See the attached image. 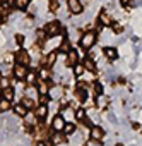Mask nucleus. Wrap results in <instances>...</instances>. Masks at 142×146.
<instances>
[{
	"label": "nucleus",
	"mask_w": 142,
	"mask_h": 146,
	"mask_svg": "<svg viewBox=\"0 0 142 146\" xmlns=\"http://www.w3.org/2000/svg\"><path fill=\"white\" fill-rule=\"evenodd\" d=\"M96 41H98V35H96L94 31H87V33H84L82 38L79 40V48H81L82 52H86V50L93 48V45H94Z\"/></svg>",
	"instance_id": "f257e3e1"
},
{
	"label": "nucleus",
	"mask_w": 142,
	"mask_h": 146,
	"mask_svg": "<svg viewBox=\"0 0 142 146\" xmlns=\"http://www.w3.org/2000/svg\"><path fill=\"white\" fill-rule=\"evenodd\" d=\"M45 33L48 35V38H55V36H58L60 33H63V29H62V23H60V21H50V23L45 26Z\"/></svg>",
	"instance_id": "f03ea898"
},
{
	"label": "nucleus",
	"mask_w": 142,
	"mask_h": 146,
	"mask_svg": "<svg viewBox=\"0 0 142 146\" xmlns=\"http://www.w3.org/2000/svg\"><path fill=\"white\" fill-rule=\"evenodd\" d=\"M28 72H29L28 65H22V64H14V67H12V76H14L16 79H19V81H26Z\"/></svg>",
	"instance_id": "7ed1b4c3"
},
{
	"label": "nucleus",
	"mask_w": 142,
	"mask_h": 146,
	"mask_svg": "<svg viewBox=\"0 0 142 146\" xmlns=\"http://www.w3.org/2000/svg\"><path fill=\"white\" fill-rule=\"evenodd\" d=\"M65 124H67V122H65V119H63L60 113H57V115H53L50 127H51V131H53V132H63Z\"/></svg>",
	"instance_id": "20e7f679"
},
{
	"label": "nucleus",
	"mask_w": 142,
	"mask_h": 146,
	"mask_svg": "<svg viewBox=\"0 0 142 146\" xmlns=\"http://www.w3.org/2000/svg\"><path fill=\"white\" fill-rule=\"evenodd\" d=\"M67 9H68L70 14L77 16V14H81L84 11V5H82L81 0H67Z\"/></svg>",
	"instance_id": "39448f33"
},
{
	"label": "nucleus",
	"mask_w": 142,
	"mask_h": 146,
	"mask_svg": "<svg viewBox=\"0 0 142 146\" xmlns=\"http://www.w3.org/2000/svg\"><path fill=\"white\" fill-rule=\"evenodd\" d=\"M79 58H81L79 52L72 48V50H70V52L67 53V58H65V65H67V67H72V69H74V67H76V65H77V64L81 62Z\"/></svg>",
	"instance_id": "423d86ee"
},
{
	"label": "nucleus",
	"mask_w": 142,
	"mask_h": 146,
	"mask_svg": "<svg viewBox=\"0 0 142 146\" xmlns=\"http://www.w3.org/2000/svg\"><path fill=\"white\" fill-rule=\"evenodd\" d=\"M14 60H16V64H22V65H29L31 64V55H29V52L28 50H19L16 55H14Z\"/></svg>",
	"instance_id": "0eeeda50"
},
{
	"label": "nucleus",
	"mask_w": 142,
	"mask_h": 146,
	"mask_svg": "<svg viewBox=\"0 0 142 146\" xmlns=\"http://www.w3.org/2000/svg\"><path fill=\"white\" fill-rule=\"evenodd\" d=\"M89 136H91V139L93 141H101L103 137H105V129L101 127V125H98V124H94L91 129H89Z\"/></svg>",
	"instance_id": "6e6552de"
},
{
	"label": "nucleus",
	"mask_w": 142,
	"mask_h": 146,
	"mask_svg": "<svg viewBox=\"0 0 142 146\" xmlns=\"http://www.w3.org/2000/svg\"><path fill=\"white\" fill-rule=\"evenodd\" d=\"M50 141H51L53 146H60V144H63V143L67 141V136H65L63 132H53V131H51V134H50Z\"/></svg>",
	"instance_id": "1a4fd4ad"
},
{
	"label": "nucleus",
	"mask_w": 142,
	"mask_h": 146,
	"mask_svg": "<svg viewBox=\"0 0 142 146\" xmlns=\"http://www.w3.org/2000/svg\"><path fill=\"white\" fill-rule=\"evenodd\" d=\"M48 96H50V100H60L63 96V88L62 86H50Z\"/></svg>",
	"instance_id": "9d476101"
},
{
	"label": "nucleus",
	"mask_w": 142,
	"mask_h": 146,
	"mask_svg": "<svg viewBox=\"0 0 142 146\" xmlns=\"http://www.w3.org/2000/svg\"><path fill=\"white\" fill-rule=\"evenodd\" d=\"M12 108H14V113H16L17 117H21V119H24V117L28 115V112H29V110L24 107V103H22V102L14 103V105H12Z\"/></svg>",
	"instance_id": "9b49d317"
},
{
	"label": "nucleus",
	"mask_w": 142,
	"mask_h": 146,
	"mask_svg": "<svg viewBox=\"0 0 142 146\" xmlns=\"http://www.w3.org/2000/svg\"><path fill=\"white\" fill-rule=\"evenodd\" d=\"M34 115L38 117L39 122H43L46 119V115H48V105H38L36 110H34Z\"/></svg>",
	"instance_id": "f8f14e48"
},
{
	"label": "nucleus",
	"mask_w": 142,
	"mask_h": 146,
	"mask_svg": "<svg viewBox=\"0 0 142 146\" xmlns=\"http://www.w3.org/2000/svg\"><path fill=\"white\" fill-rule=\"evenodd\" d=\"M24 124H26V127H28V131H29L33 125L39 124V120H38V117L34 115V112H28V115L24 117Z\"/></svg>",
	"instance_id": "ddd939ff"
},
{
	"label": "nucleus",
	"mask_w": 142,
	"mask_h": 146,
	"mask_svg": "<svg viewBox=\"0 0 142 146\" xmlns=\"http://www.w3.org/2000/svg\"><path fill=\"white\" fill-rule=\"evenodd\" d=\"M50 78H51L50 67H46V65H41V67L38 69V79H39V81H48Z\"/></svg>",
	"instance_id": "4468645a"
},
{
	"label": "nucleus",
	"mask_w": 142,
	"mask_h": 146,
	"mask_svg": "<svg viewBox=\"0 0 142 146\" xmlns=\"http://www.w3.org/2000/svg\"><path fill=\"white\" fill-rule=\"evenodd\" d=\"M36 90H38V96L48 95V91H50V84H48V81H39V79H38V83H36Z\"/></svg>",
	"instance_id": "2eb2a0df"
},
{
	"label": "nucleus",
	"mask_w": 142,
	"mask_h": 146,
	"mask_svg": "<svg viewBox=\"0 0 142 146\" xmlns=\"http://www.w3.org/2000/svg\"><path fill=\"white\" fill-rule=\"evenodd\" d=\"M63 119H65V122H72V119H76V108H72V107H65L63 110H62V113H60Z\"/></svg>",
	"instance_id": "dca6fc26"
},
{
	"label": "nucleus",
	"mask_w": 142,
	"mask_h": 146,
	"mask_svg": "<svg viewBox=\"0 0 142 146\" xmlns=\"http://www.w3.org/2000/svg\"><path fill=\"white\" fill-rule=\"evenodd\" d=\"M57 50H58V52H62V53H65V55H67L70 50H72V46H70V41H68V38H65V36H63V38H62V41H60V45L57 46Z\"/></svg>",
	"instance_id": "f3484780"
},
{
	"label": "nucleus",
	"mask_w": 142,
	"mask_h": 146,
	"mask_svg": "<svg viewBox=\"0 0 142 146\" xmlns=\"http://www.w3.org/2000/svg\"><path fill=\"white\" fill-rule=\"evenodd\" d=\"M103 53H105V57H106L108 60H115V58L118 57V52H116L115 46H105V48H103Z\"/></svg>",
	"instance_id": "a211bd4d"
},
{
	"label": "nucleus",
	"mask_w": 142,
	"mask_h": 146,
	"mask_svg": "<svg viewBox=\"0 0 142 146\" xmlns=\"http://www.w3.org/2000/svg\"><path fill=\"white\" fill-rule=\"evenodd\" d=\"M21 102L24 103V107H26L29 112H34V110H36V107H38V103L34 102V98H29V96H24Z\"/></svg>",
	"instance_id": "6ab92c4d"
},
{
	"label": "nucleus",
	"mask_w": 142,
	"mask_h": 146,
	"mask_svg": "<svg viewBox=\"0 0 142 146\" xmlns=\"http://www.w3.org/2000/svg\"><path fill=\"white\" fill-rule=\"evenodd\" d=\"M0 96H2L4 100H9V102H12V100H14V96H16V91H14L12 88L0 90Z\"/></svg>",
	"instance_id": "aec40b11"
},
{
	"label": "nucleus",
	"mask_w": 142,
	"mask_h": 146,
	"mask_svg": "<svg viewBox=\"0 0 142 146\" xmlns=\"http://www.w3.org/2000/svg\"><path fill=\"white\" fill-rule=\"evenodd\" d=\"M29 4H31V0H14V2H12V5L17 11H26L29 7Z\"/></svg>",
	"instance_id": "412c9836"
},
{
	"label": "nucleus",
	"mask_w": 142,
	"mask_h": 146,
	"mask_svg": "<svg viewBox=\"0 0 142 146\" xmlns=\"http://www.w3.org/2000/svg\"><path fill=\"white\" fill-rule=\"evenodd\" d=\"M26 83H28V86H34V84L38 83V72L29 70L28 76H26Z\"/></svg>",
	"instance_id": "4be33fe9"
},
{
	"label": "nucleus",
	"mask_w": 142,
	"mask_h": 146,
	"mask_svg": "<svg viewBox=\"0 0 142 146\" xmlns=\"http://www.w3.org/2000/svg\"><path fill=\"white\" fill-rule=\"evenodd\" d=\"M76 98H77V102L84 103V102L87 100V90H86V88H77V90H76Z\"/></svg>",
	"instance_id": "5701e85b"
},
{
	"label": "nucleus",
	"mask_w": 142,
	"mask_h": 146,
	"mask_svg": "<svg viewBox=\"0 0 142 146\" xmlns=\"http://www.w3.org/2000/svg\"><path fill=\"white\" fill-rule=\"evenodd\" d=\"M76 131H77V127H76L74 122H67L65 127H63V134H65V136H74Z\"/></svg>",
	"instance_id": "b1692460"
},
{
	"label": "nucleus",
	"mask_w": 142,
	"mask_h": 146,
	"mask_svg": "<svg viewBox=\"0 0 142 146\" xmlns=\"http://www.w3.org/2000/svg\"><path fill=\"white\" fill-rule=\"evenodd\" d=\"M98 23H99L101 26H111V24H113L111 19H110V16H108L106 12H101V14L98 16Z\"/></svg>",
	"instance_id": "393cba45"
},
{
	"label": "nucleus",
	"mask_w": 142,
	"mask_h": 146,
	"mask_svg": "<svg viewBox=\"0 0 142 146\" xmlns=\"http://www.w3.org/2000/svg\"><path fill=\"white\" fill-rule=\"evenodd\" d=\"M57 52H50L48 55H46V60H45V65L46 67H53L55 65V62H57Z\"/></svg>",
	"instance_id": "a878e982"
},
{
	"label": "nucleus",
	"mask_w": 142,
	"mask_h": 146,
	"mask_svg": "<svg viewBox=\"0 0 142 146\" xmlns=\"http://www.w3.org/2000/svg\"><path fill=\"white\" fill-rule=\"evenodd\" d=\"M82 65H84V69H86V70L96 72V64H94V60H93V58L86 57V58H84V62H82Z\"/></svg>",
	"instance_id": "bb28decb"
},
{
	"label": "nucleus",
	"mask_w": 142,
	"mask_h": 146,
	"mask_svg": "<svg viewBox=\"0 0 142 146\" xmlns=\"http://www.w3.org/2000/svg\"><path fill=\"white\" fill-rule=\"evenodd\" d=\"M11 108H12V102L0 98V113H5V112H9Z\"/></svg>",
	"instance_id": "cd10ccee"
},
{
	"label": "nucleus",
	"mask_w": 142,
	"mask_h": 146,
	"mask_svg": "<svg viewBox=\"0 0 142 146\" xmlns=\"http://www.w3.org/2000/svg\"><path fill=\"white\" fill-rule=\"evenodd\" d=\"M87 117V112L84 110V108H81V107H77L76 108V120H79V122H82L84 119Z\"/></svg>",
	"instance_id": "c85d7f7f"
},
{
	"label": "nucleus",
	"mask_w": 142,
	"mask_h": 146,
	"mask_svg": "<svg viewBox=\"0 0 142 146\" xmlns=\"http://www.w3.org/2000/svg\"><path fill=\"white\" fill-rule=\"evenodd\" d=\"M84 70H86V69H84L82 62H79V64H77V65L74 67V76H76V78H81V76L84 74Z\"/></svg>",
	"instance_id": "c756f323"
},
{
	"label": "nucleus",
	"mask_w": 142,
	"mask_h": 146,
	"mask_svg": "<svg viewBox=\"0 0 142 146\" xmlns=\"http://www.w3.org/2000/svg\"><path fill=\"white\" fill-rule=\"evenodd\" d=\"M9 12H11V4H7V2L0 4V14H2V17H5Z\"/></svg>",
	"instance_id": "7c9ffc66"
},
{
	"label": "nucleus",
	"mask_w": 142,
	"mask_h": 146,
	"mask_svg": "<svg viewBox=\"0 0 142 146\" xmlns=\"http://www.w3.org/2000/svg\"><path fill=\"white\" fill-rule=\"evenodd\" d=\"M93 91H94V98H99V96H103V86H101L99 83H96V84L93 86Z\"/></svg>",
	"instance_id": "2f4dec72"
},
{
	"label": "nucleus",
	"mask_w": 142,
	"mask_h": 146,
	"mask_svg": "<svg viewBox=\"0 0 142 146\" xmlns=\"http://www.w3.org/2000/svg\"><path fill=\"white\" fill-rule=\"evenodd\" d=\"M14 81H11L7 76H4L2 78V81H0V90H5V88H11V84H12Z\"/></svg>",
	"instance_id": "473e14b6"
},
{
	"label": "nucleus",
	"mask_w": 142,
	"mask_h": 146,
	"mask_svg": "<svg viewBox=\"0 0 142 146\" xmlns=\"http://www.w3.org/2000/svg\"><path fill=\"white\" fill-rule=\"evenodd\" d=\"M111 29H113V33L118 35V33L123 31V24H122V23H113V24H111Z\"/></svg>",
	"instance_id": "72a5a7b5"
},
{
	"label": "nucleus",
	"mask_w": 142,
	"mask_h": 146,
	"mask_svg": "<svg viewBox=\"0 0 142 146\" xmlns=\"http://www.w3.org/2000/svg\"><path fill=\"white\" fill-rule=\"evenodd\" d=\"M58 7H60V2H58V0H51V2H50V11H51V12H57Z\"/></svg>",
	"instance_id": "f704fd0d"
},
{
	"label": "nucleus",
	"mask_w": 142,
	"mask_h": 146,
	"mask_svg": "<svg viewBox=\"0 0 142 146\" xmlns=\"http://www.w3.org/2000/svg\"><path fill=\"white\" fill-rule=\"evenodd\" d=\"M22 41H24V36L22 35H16V43L17 45H22Z\"/></svg>",
	"instance_id": "c9c22d12"
},
{
	"label": "nucleus",
	"mask_w": 142,
	"mask_h": 146,
	"mask_svg": "<svg viewBox=\"0 0 142 146\" xmlns=\"http://www.w3.org/2000/svg\"><path fill=\"white\" fill-rule=\"evenodd\" d=\"M130 4H132V0H120V5L122 7H128Z\"/></svg>",
	"instance_id": "e433bc0d"
},
{
	"label": "nucleus",
	"mask_w": 142,
	"mask_h": 146,
	"mask_svg": "<svg viewBox=\"0 0 142 146\" xmlns=\"http://www.w3.org/2000/svg\"><path fill=\"white\" fill-rule=\"evenodd\" d=\"M34 146H48V141H38Z\"/></svg>",
	"instance_id": "4c0bfd02"
},
{
	"label": "nucleus",
	"mask_w": 142,
	"mask_h": 146,
	"mask_svg": "<svg viewBox=\"0 0 142 146\" xmlns=\"http://www.w3.org/2000/svg\"><path fill=\"white\" fill-rule=\"evenodd\" d=\"M2 78H4V74H2V70H0V81H2Z\"/></svg>",
	"instance_id": "58836bf2"
},
{
	"label": "nucleus",
	"mask_w": 142,
	"mask_h": 146,
	"mask_svg": "<svg viewBox=\"0 0 142 146\" xmlns=\"http://www.w3.org/2000/svg\"><path fill=\"white\" fill-rule=\"evenodd\" d=\"M115 146H123V144H122V143H116V144H115Z\"/></svg>",
	"instance_id": "ea45409f"
},
{
	"label": "nucleus",
	"mask_w": 142,
	"mask_h": 146,
	"mask_svg": "<svg viewBox=\"0 0 142 146\" xmlns=\"http://www.w3.org/2000/svg\"><path fill=\"white\" fill-rule=\"evenodd\" d=\"M4 2H7V0H0V4H4Z\"/></svg>",
	"instance_id": "a19ab883"
},
{
	"label": "nucleus",
	"mask_w": 142,
	"mask_h": 146,
	"mask_svg": "<svg viewBox=\"0 0 142 146\" xmlns=\"http://www.w3.org/2000/svg\"><path fill=\"white\" fill-rule=\"evenodd\" d=\"M84 146H87V144H84Z\"/></svg>",
	"instance_id": "79ce46f5"
}]
</instances>
